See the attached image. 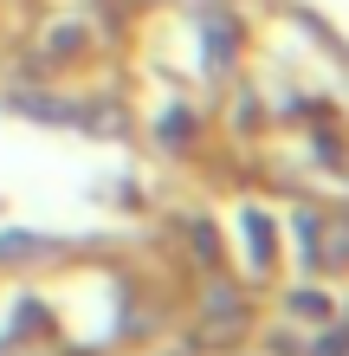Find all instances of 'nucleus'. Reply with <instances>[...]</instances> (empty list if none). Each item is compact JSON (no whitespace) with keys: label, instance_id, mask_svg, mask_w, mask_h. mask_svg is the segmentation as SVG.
<instances>
[{"label":"nucleus","instance_id":"obj_1","mask_svg":"<svg viewBox=\"0 0 349 356\" xmlns=\"http://www.w3.org/2000/svg\"><path fill=\"white\" fill-rule=\"evenodd\" d=\"M227 52H233V19H214V26H207V58L220 65Z\"/></svg>","mask_w":349,"mask_h":356}]
</instances>
